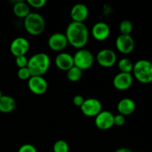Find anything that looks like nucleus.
Returning a JSON list of instances; mask_svg holds the SVG:
<instances>
[{
  "label": "nucleus",
  "instance_id": "obj_1",
  "mask_svg": "<svg viewBox=\"0 0 152 152\" xmlns=\"http://www.w3.org/2000/svg\"><path fill=\"white\" fill-rule=\"evenodd\" d=\"M65 34L68 44L77 49L84 48L88 42L89 31L84 22H70Z\"/></svg>",
  "mask_w": 152,
  "mask_h": 152
},
{
  "label": "nucleus",
  "instance_id": "obj_2",
  "mask_svg": "<svg viewBox=\"0 0 152 152\" xmlns=\"http://www.w3.org/2000/svg\"><path fill=\"white\" fill-rule=\"evenodd\" d=\"M50 65V56L45 53H37L28 59V68L32 77H43V75L48 71Z\"/></svg>",
  "mask_w": 152,
  "mask_h": 152
},
{
  "label": "nucleus",
  "instance_id": "obj_3",
  "mask_svg": "<svg viewBox=\"0 0 152 152\" xmlns=\"http://www.w3.org/2000/svg\"><path fill=\"white\" fill-rule=\"evenodd\" d=\"M133 77L142 84L152 83V62L147 59H140L134 64Z\"/></svg>",
  "mask_w": 152,
  "mask_h": 152
},
{
  "label": "nucleus",
  "instance_id": "obj_4",
  "mask_svg": "<svg viewBox=\"0 0 152 152\" xmlns=\"http://www.w3.org/2000/svg\"><path fill=\"white\" fill-rule=\"evenodd\" d=\"M44 17L38 13H30L24 19V28L27 33L32 36H38L45 29Z\"/></svg>",
  "mask_w": 152,
  "mask_h": 152
},
{
  "label": "nucleus",
  "instance_id": "obj_5",
  "mask_svg": "<svg viewBox=\"0 0 152 152\" xmlns=\"http://www.w3.org/2000/svg\"><path fill=\"white\" fill-rule=\"evenodd\" d=\"M74 66L77 67L82 71L88 70L93 66L95 58L91 51L86 48L78 49L73 55Z\"/></svg>",
  "mask_w": 152,
  "mask_h": 152
},
{
  "label": "nucleus",
  "instance_id": "obj_6",
  "mask_svg": "<svg viewBox=\"0 0 152 152\" xmlns=\"http://www.w3.org/2000/svg\"><path fill=\"white\" fill-rule=\"evenodd\" d=\"M80 109L82 113L86 117H95L102 111V105L99 99L96 98H88L85 99Z\"/></svg>",
  "mask_w": 152,
  "mask_h": 152
},
{
  "label": "nucleus",
  "instance_id": "obj_7",
  "mask_svg": "<svg viewBox=\"0 0 152 152\" xmlns=\"http://www.w3.org/2000/svg\"><path fill=\"white\" fill-rule=\"evenodd\" d=\"M96 60L101 67L108 68L114 66L117 62V56L115 52L109 48L99 50L96 56Z\"/></svg>",
  "mask_w": 152,
  "mask_h": 152
},
{
  "label": "nucleus",
  "instance_id": "obj_8",
  "mask_svg": "<svg viewBox=\"0 0 152 152\" xmlns=\"http://www.w3.org/2000/svg\"><path fill=\"white\" fill-rule=\"evenodd\" d=\"M115 46L120 53L129 54L134 50L135 42L131 35L120 34L116 39Z\"/></svg>",
  "mask_w": 152,
  "mask_h": 152
},
{
  "label": "nucleus",
  "instance_id": "obj_9",
  "mask_svg": "<svg viewBox=\"0 0 152 152\" xmlns=\"http://www.w3.org/2000/svg\"><path fill=\"white\" fill-rule=\"evenodd\" d=\"M30 49V42L26 38L19 37L15 38L10 45V53L17 57L19 56H25Z\"/></svg>",
  "mask_w": 152,
  "mask_h": 152
},
{
  "label": "nucleus",
  "instance_id": "obj_10",
  "mask_svg": "<svg viewBox=\"0 0 152 152\" xmlns=\"http://www.w3.org/2000/svg\"><path fill=\"white\" fill-rule=\"evenodd\" d=\"M29 90L36 95L44 94L48 90V81L41 76H34L28 80Z\"/></svg>",
  "mask_w": 152,
  "mask_h": 152
},
{
  "label": "nucleus",
  "instance_id": "obj_11",
  "mask_svg": "<svg viewBox=\"0 0 152 152\" xmlns=\"http://www.w3.org/2000/svg\"><path fill=\"white\" fill-rule=\"evenodd\" d=\"M68 45V39L65 34L54 33L51 34L48 40V45L53 51L62 52Z\"/></svg>",
  "mask_w": 152,
  "mask_h": 152
},
{
  "label": "nucleus",
  "instance_id": "obj_12",
  "mask_svg": "<svg viewBox=\"0 0 152 152\" xmlns=\"http://www.w3.org/2000/svg\"><path fill=\"white\" fill-rule=\"evenodd\" d=\"M114 115L109 111H102L95 117L94 123L100 130H108L111 129L114 124Z\"/></svg>",
  "mask_w": 152,
  "mask_h": 152
},
{
  "label": "nucleus",
  "instance_id": "obj_13",
  "mask_svg": "<svg viewBox=\"0 0 152 152\" xmlns=\"http://www.w3.org/2000/svg\"><path fill=\"white\" fill-rule=\"evenodd\" d=\"M134 77L132 74L119 72L113 79L114 87L118 91H126L132 87Z\"/></svg>",
  "mask_w": 152,
  "mask_h": 152
},
{
  "label": "nucleus",
  "instance_id": "obj_14",
  "mask_svg": "<svg viewBox=\"0 0 152 152\" xmlns=\"http://www.w3.org/2000/svg\"><path fill=\"white\" fill-rule=\"evenodd\" d=\"M111 28L105 22H97L91 28V35L97 41H104L109 37Z\"/></svg>",
  "mask_w": 152,
  "mask_h": 152
},
{
  "label": "nucleus",
  "instance_id": "obj_15",
  "mask_svg": "<svg viewBox=\"0 0 152 152\" xmlns=\"http://www.w3.org/2000/svg\"><path fill=\"white\" fill-rule=\"evenodd\" d=\"M55 65L62 71H68L74 66L73 55L67 52H60L56 56L54 59Z\"/></svg>",
  "mask_w": 152,
  "mask_h": 152
},
{
  "label": "nucleus",
  "instance_id": "obj_16",
  "mask_svg": "<svg viewBox=\"0 0 152 152\" xmlns=\"http://www.w3.org/2000/svg\"><path fill=\"white\" fill-rule=\"evenodd\" d=\"M89 10L87 6L83 3L74 4L70 12L72 22H84L88 16Z\"/></svg>",
  "mask_w": 152,
  "mask_h": 152
},
{
  "label": "nucleus",
  "instance_id": "obj_17",
  "mask_svg": "<svg viewBox=\"0 0 152 152\" xmlns=\"http://www.w3.org/2000/svg\"><path fill=\"white\" fill-rule=\"evenodd\" d=\"M117 111L123 116H129L133 114L136 109V103L131 98H123L117 103Z\"/></svg>",
  "mask_w": 152,
  "mask_h": 152
},
{
  "label": "nucleus",
  "instance_id": "obj_18",
  "mask_svg": "<svg viewBox=\"0 0 152 152\" xmlns=\"http://www.w3.org/2000/svg\"><path fill=\"white\" fill-rule=\"evenodd\" d=\"M16 102L14 98L9 95H3L0 98V112L8 114L16 108Z\"/></svg>",
  "mask_w": 152,
  "mask_h": 152
},
{
  "label": "nucleus",
  "instance_id": "obj_19",
  "mask_svg": "<svg viewBox=\"0 0 152 152\" xmlns=\"http://www.w3.org/2000/svg\"><path fill=\"white\" fill-rule=\"evenodd\" d=\"M13 12L17 17L25 19L31 13V10L27 1L25 2L23 1H18L13 5Z\"/></svg>",
  "mask_w": 152,
  "mask_h": 152
},
{
  "label": "nucleus",
  "instance_id": "obj_20",
  "mask_svg": "<svg viewBox=\"0 0 152 152\" xmlns=\"http://www.w3.org/2000/svg\"><path fill=\"white\" fill-rule=\"evenodd\" d=\"M120 72L127 73V74H132L134 68V63L129 58H122L117 62Z\"/></svg>",
  "mask_w": 152,
  "mask_h": 152
},
{
  "label": "nucleus",
  "instance_id": "obj_21",
  "mask_svg": "<svg viewBox=\"0 0 152 152\" xmlns=\"http://www.w3.org/2000/svg\"><path fill=\"white\" fill-rule=\"evenodd\" d=\"M83 71L77 67L74 66L66 71V77L69 81L75 83V82H78L83 77Z\"/></svg>",
  "mask_w": 152,
  "mask_h": 152
},
{
  "label": "nucleus",
  "instance_id": "obj_22",
  "mask_svg": "<svg viewBox=\"0 0 152 152\" xmlns=\"http://www.w3.org/2000/svg\"><path fill=\"white\" fill-rule=\"evenodd\" d=\"M120 34L123 35H131V33L133 31V24L131 21L125 19L123 20L119 26Z\"/></svg>",
  "mask_w": 152,
  "mask_h": 152
},
{
  "label": "nucleus",
  "instance_id": "obj_23",
  "mask_svg": "<svg viewBox=\"0 0 152 152\" xmlns=\"http://www.w3.org/2000/svg\"><path fill=\"white\" fill-rule=\"evenodd\" d=\"M69 145L64 140H56L53 145V152H69Z\"/></svg>",
  "mask_w": 152,
  "mask_h": 152
},
{
  "label": "nucleus",
  "instance_id": "obj_24",
  "mask_svg": "<svg viewBox=\"0 0 152 152\" xmlns=\"http://www.w3.org/2000/svg\"><path fill=\"white\" fill-rule=\"evenodd\" d=\"M17 77L21 80H28L32 76L28 67H25V68H19L17 71Z\"/></svg>",
  "mask_w": 152,
  "mask_h": 152
},
{
  "label": "nucleus",
  "instance_id": "obj_25",
  "mask_svg": "<svg viewBox=\"0 0 152 152\" xmlns=\"http://www.w3.org/2000/svg\"><path fill=\"white\" fill-rule=\"evenodd\" d=\"M27 3L30 7L39 9L44 7L47 3V1L46 0H28Z\"/></svg>",
  "mask_w": 152,
  "mask_h": 152
},
{
  "label": "nucleus",
  "instance_id": "obj_26",
  "mask_svg": "<svg viewBox=\"0 0 152 152\" xmlns=\"http://www.w3.org/2000/svg\"><path fill=\"white\" fill-rule=\"evenodd\" d=\"M16 65L19 68H25L28 67V58L25 56H19L16 57Z\"/></svg>",
  "mask_w": 152,
  "mask_h": 152
},
{
  "label": "nucleus",
  "instance_id": "obj_27",
  "mask_svg": "<svg viewBox=\"0 0 152 152\" xmlns=\"http://www.w3.org/2000/svg\"><path fill=\"white\" fill-rule=\"evenodd\" d=\"M18 152H37V149L32 144L25 143L19 147Z\"/></svg>",
  "mask_w": 152,
  "mask_h": 152
},
{
  "label": "nucleus",
  "instance_id": "obj_28",
  "mask_svg": "<svg viewBox=\"0 0 152 152\" xmlns=\"http://www.w3.org/2000/svg\"><path fill=\"white\" fill-rule=\"evenodd\" d=\"M126 123V117L122 114H118L117 115H114V124L116 126H123Z\"/></svg>",
  "mask_w": 152,
  "mask_h": 152
},
{
  "label": "nucleus",
  "instance_id": "obj_29",
  "mask_svg": "<svg viewBox=\"0 0 152 152\" xmlns=\"http://www.w3.org/2000/svg\"><path fill=\"white\" fill-rule=\"evenodd\" d=\"M85 101V98L82 95H76L73 98V103L75 106L81 107Z\"/></svg>",
  "mask_w": 152,
  "mask_h": 152
},
{
  "label": "nucleus",
  "instance_id": "obj_30",
  "mask_svg": "<svg viewBox=\"0 0 152 152\" xmlns=\"http://www.w3.org/2000/svg\"><path fill=\"white\" fill-rule=\"evenodd\" d=\"M114 152H133L131 149L128 148H120L116 150Z\"/></svg>",
  "mask_w": 152,
  "mask_h": 152
},
{
  "label": "nucleus",
  "instance_id": "obj_31",
  "mask_svg": "<svg viewBox=\"0 0 152 152\" xmlns=\"http://www.w3.org/2000/svg\"><path fill=\"white\" fill-rule=\"evenodd\" d=\"M3 95H4V94H3L2 91H1V90H0V98H1V96H3Z\"/></svg>",
  "mask_w": 152,
  "mask_h": 152
}]
</instances>
